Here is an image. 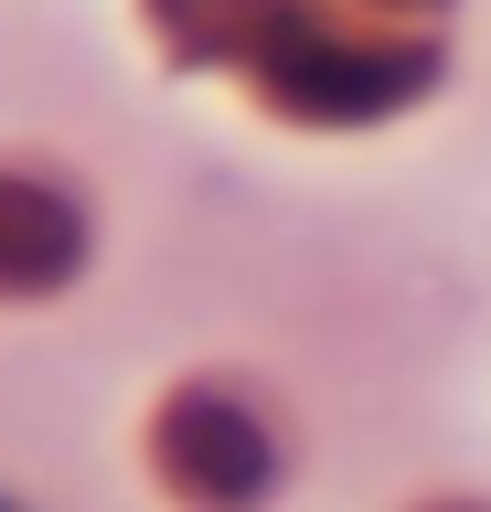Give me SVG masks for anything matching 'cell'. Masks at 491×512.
I'll return each instance as SVG.
<instances>
[{
  "label": "cell",
  "instance_id": "6da1fadb",
  "mask_svg": "<svg viewBox=\"0 0 491 512\" xmlns=\"http://www.w3.org/2000/svg\"><path fill=\"white\" fill-rule=\"evenodd\" d=\"M150 470H161L182 502H203V512H246L267 480H278V438H267L235 395L182 384L161 406V427H150Z\"/></svg>",
  "mask_w": 491,
  "mask_h": 512
},
{
  "label": "cell",
  "instance_id": "7a4b0ae2",
  "mask_svg": "<svg viewBox=\"0 0 491 512\" xmlns=\"http://www.w3.org/2000/svg\"><path fill=\"white\" fill-rule=\"evenodd\" d=\"M75 256H86V224L43 171H0V288H65Z\"/></svg>",
  "mask_w": 491,
  "mask_h": 512
},
{
  "label": "cell",
  "instance_id": "3957f363",
  "mask_svg": "<svg viewBox=\"0 0 491 512\" xmlns=\"http://www.w3.org/2000/svg\"><path fill=\"white\" fill-rule=\"evenodd\" d=\"M150 22L182 64H214V54H246L267 22V0H150Z\"/></svg>",
  "mask_w": 491,
  "mask_h": 512
},
{
  "label": "cell",
  "instance_id": "277c9868",
  "mask_svg": "<svg viewBox=\"0 0 491 512\" xmlns=\"http://www.w3.org/2000/svg\"><path fill=\"white\" fill-rule=\"evenodd\" d=\"M0 512H11V502H0Z\"/></svg>",
  "mask_w": 491,
  "mask_h": 512
}]
</instances>
